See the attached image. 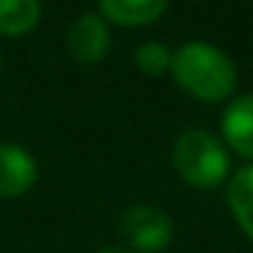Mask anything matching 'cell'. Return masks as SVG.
<instances>
[{
	"mask_svg": "<svg viewBox=\"0 0 253 253\" xmlns=\"http://www.w3.org/2000/svg\"><path fill=\"white\" fill-rule=\"evenodd\" d=\"M171 74L191 95L223 101L237 87V68L223 49L207 41H188L171 55Z\"/></svg>",
	"mask_w": 253,
	"mask_h": 253,
	"instance_id": "cell-1",
	"label": "cell"
},
{
	"mask_svg": "<svg viewBox=\"0 0 253 253\" xmlns=\"http://www.w3.org/2000/svg\"><path fill=\"white\" fill-rule=\"evenodd\" d=\"M171 161L177 174L193 188H215L229 171V155L223 144L202 128H188L174 139Z\"/></svg>",
	"mask_w": 253,
	"mask_h": 253,
	"instance_id": "cell-2",
	"label": "cell"
},
{
	"mask_svg": "<svg viewBox=\"0 0 253 253\" xmlns=\"http://www.w3.org/2000/svg\"><path fill=\"white\" fill-rule=\"evenodd\" d=\"M120 234L131 251L161 253L174 240V220L153 204H133L120 215Z\"/></svg>",
	"mask_w": 253,
	"mask_h": 253,
	"instance_id": "cell-3",
	"label": "cell"
},
{
	"mask_svg": "<svg viewBox=\"0 0 253 253\" xmlns=\"http://www.w3.org/2000/svg\"><path fill=\"white\" fill-rule=\"evenodd\" d=\"M39 180V164L17 144H0V196H22Z\"/></svg>",
	"mask_w": 253,
	"mask_h": 253,
	"instance_id": "cell-4",
	"label": "cell"
},
{
	"mask_svg": "<svg viewBox=\"0 0 253 253\" xmlns=\"http://www.w3.org/2000/svg\"><path fill=\"white\" fill-rule=\"evenodd\" d=\"M68 52L79 63H98L112 44L109 28L98 14H82L68 30Z\"/></svg>",
	"mask_w": 253,
	"mask_h": 253,
	"instance_id": "cell-5",
	"label": "cell"
},
{
	"mask_svg": "<svg viewBox=\"0 0 253 253\" xmlns=\"http://www.w3.org/2000/svg\"><path fill=\"white\" fill-rule=\"evenodd\" d=\"M223 136L231 150L253 158V93L237 95L223 112Z\"/></svg>",
	"mask_w": 253,
	"mask_h": 253,
	"instance_id": "cell-6",
	"label": "cell"
},
{
	"mask_svg": "<svg viewBox=\"0 0 253 253\" xmlns=\"http://www.w3.org/2000/svg\"><path fill=\"white\" fill-rule=\"evenodd\" d=\"M169 0H98L106 19L117 25H147L166 11Z\"/></svg>",
	"mask_w": 253,
	"mask_h": 253,
	"instance_id": "cell-7",
	"label": "cell"
},
{
	"mask_svg": "<svg viewBox=\"0 0 253 253\" xmlns=\"http://www.w3.org/2000/svg\"><path fill=\"white\" fill-rule=\"evenodd\" d=\"M41 0H0V33L25 36L39 25Z\"/></svg>",
	"mask_w": 253,
	"mask_h": 253,
	"instance_id": "cell-8",
	"label": "cell"
},
{
	"mask_svg": "<svg viewBox=\"0 0 253 253\" xmlns=\"http://www.w3.org/2000/svg\"><path fill=\"white\" fill-rule=\"evenodd\" d=\"M229 207L237 223L253 240V164L240 169L229 182Z\"/></svg>",
	"mask_w": 253,
	"mask_h": 253,
	"instance_id": "cell-9",
	"label": "cell"
},
{
	"mask_svg": "<svg viewBox=\"0 0 253 253\" xmlns=\"http://www.w3.org/2000/svg\"><path fill=\"white\" fill-rule=\"evenodd\" d=\"M136 66L144 74L161 77L164 71L171 68V49L166 44H161V41H144L136 49Z\"/></svg>",
	"mask_w": 253,
	"mask_h": 253,
	"instance_id": "cell-10",
	"label": "cell"
},
{
	"mask_svg": "<svg viewBox=\"0 0 253 253\" xmlns=\"http://www.w3.org/2000/svg\"><path fill=\"white\" fill-rule=\"evenodd\" d=\"M98 253H133V251H128V248H101Z\"/></svg>",
	"mask_w": 253,
	"mask_h": 253,
	"instance_id": "cell-11",
	"label": "cell"
},
{
	"mask_svg": "<svg viewBox=\"0 0 253 253\" xmlns=\"http://www.w3.org/2000/svg\"><path fill=\"white\" fill-rule=\"evenodd\" d=\"M0 63H3V60H0Z\"/></svg>",
	"mask_w": 253,
	"mask_h": 253,
	"instance_id": "cell-12",
	"label": "cell"
}]
</instances>
